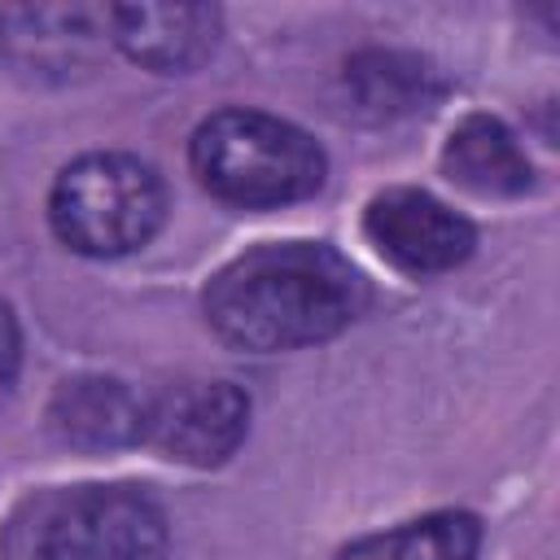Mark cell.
<instances>
[{
  "label": "cell",
  "instance_id": "cell-1",
  "mask_svg": "<svg viewBox=\"0 0 560 560\" xmlns=\"http://www.w3.org/2000/svg\"><path fill=\"white\" fill-rule=\"evenodd\" d=\"M363 306V280L324 241H276L232 258L206 289V319L241 350L271 354L337 337Z\"/></svg>",
  "mask_w": 560,
  "mask_h": 560
},
{
  "label": "cell",
  "instance_id": "cell-2",
  "mask_svg": "<svg viewBox=\"0 0 560 560\" xmlns=\"http://www.w3.org/2000/svg\"><path fill=\"white\" fill-rule=\"evenodd\" d=\"M192 175L228 206H289L324 184V149L293 122L262 109H219L188 144Z\"/></svg>",
  "mask_w": 560,
  "mask_h": 560
},
{
  "label": "cell",
  "instance_id": "cell-3",
  "mask_svg": "<svg viewBox=\"0 0 560 560\" xmlns=\"http://www.w3.org/2000/svg\"><path fill=\"white\" fill-rule=\"evenodd\" d=\"M48 219L74 254L118 258L153 241L166 219V188L131 153H88L57 175Z\"/></svg>",
  "mask_w": 560,
  "mask_h": 560
},
{
  "label": "cell",
  "instance_id": "cell-4",
  "mask_svg": "<svg viewBox=\"0 0 560 560\" xmlns=\"http://www.w3.org/2000/svg\"><path fill=\"white\" fill-rule=\"evenodd\" d=\"M166 521L131 486H88L44 525L35 560H162Z\"/></svg>",
  "mask_w": 560,
  "mask_h": 560
},
{
  "label": "cell",
  "instance_id": "cell-5",
  "mask_svg": "<svg viewBox=\"0 0 560 560\" xmlns=\"http://www.w3.org/2000/svg\"><path fill=\"white\" fill-rule=\"evenodd\" d=\"M249 429V398L232 381H184L149 402L144 442L166 459L210 468L223 464Z\"/></svg>",
  "mask_w": 560,
  "mask_h": 560
},
{
  "label": "cell",
  "instance_id": "cell-6",
  "mask_svg": "<svg viewBox=\"0 0 560 560\" xmlns=\"http://www.w3.org/2000/svg\"><path fill=\"white\" fill-rule=\"evenodd\" d=\"M363 228L368 241L381 249V258H389L398 271L411 276L459 267L477 241L464 214H455L446 201L420 188H385L381 197H372Z\"/></svg>",
  "mask_w": 560,
  "mask_h": 560
},
{
  "label": "cell",
  "instance_id": "cell-7",
  "mask_svg": "<svg viewBox=\"0 0 560 560\" xmlns=\"http://www.w3.org/2000/svg\"><path fill=\"white\" fill-rule=\"evenodd\" d=\"M109 39L140 66L184 74L219 44V9L210 4H114Z\"/></svg>",
  "mask_w": 560,
  "mask_h": 560
},
{
  "label": "cell",
  "instance_id": "cell-8",
  "mask_svg": "<svg viewBox=\"0 0 560 560\" xmlns=\"http://www.w3.org/2000/svg\"><path fill=\"white\" fill-rule=\"evenodd\" d=\"M144 420H149V398H140L127 381L114 376L61 381L48 402L52 433L79 451H114L144 442Z\"/></svg>",
  "mask_w": 560,
  "mask_h": 560
},
{
  "label": "cell",
  "instance_id": "cell-9",
  "mask_svg": "<svg viewBox=\"0 0 560 560\" xmlns=\"http://www.w3.org/2000/svg\"><path fill=\"white\" fill-rule=\"evenodd\" d=\"M109 31V9H4L0 44L18 70L70 74L96 57V44Z\"/></svg>",
  "mask_w": 560,
  "mask_h": 560
},
{
  "label": "cell",
  "instance_id": "cell-10",
  "mask_svg": "<svg viewBox=\"0 0 560 560\" xmlns=\"http://www.w3.org/2000/svg\"><path fill=\"white\" fill-rule=\"evenodd\" d=\"M442 166L459 188L477 197H516L534 179L529 158L521 153L516 136L490 114H472L451 131Z\"/></svg>",
  "mask_w": 560,
  "mask_h": 560
},
{
  "label": "cell",
  "instance_id": "cell-11",
  "mask_svg": "<svg viewBox=\"0 0 560 560\" xmlns=\"http://www.w3.org/2000/svg\"><path fill=\"white\" fill-rule=\"evenodd\" d=\"M481 525L468 512H429L398 529L368 534L337 551V560H472Z\"/></svg>",
  "mask_w": 560,
  "mask_h": 560
},
{
  "label": "cell",
  "instance_id": "cell-12",
  "mask_svg": "<svg viewBox=\"0 0 560 560\" xmlns=\"http://www.w3.org/2000/svg\"><path fill=\"white\" fill-rule=\"evenodd\" d=\"M350 83L363 105L381 114H407L438 96L433 70L402 52H363L350 61Z\"/></svg>",
  "mask_w": 560,
  "mask_h": 560
},
{
  "label": "cell",
  "instance_id": "cell-13",
  "mask_svg": "<svg viewBox=\"0 0 560 560\" xmlns=\"http://www.w3.org/2000/svg\"><path fill=\"white\" fill-rule=\"evenodd\" d=\"M18 368H22V337H18V319H13V311L0 302V407H4V402H9V394H13Z\"/></svg>",
  "mask_w": 560,
  "mask_h": 560
}]
</instances>
